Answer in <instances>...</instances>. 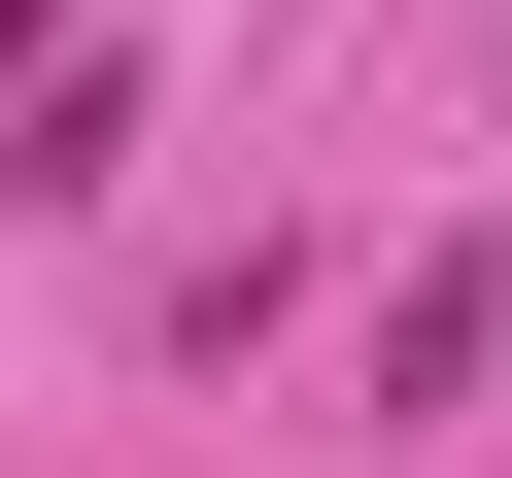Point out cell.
Returning a JSON list of instances; mask_svg holds the SVG:
<instances>
[{"instance_id": "1", "label": "cell", "mask_w": 512, "mask_h": 478, "mask_svg": "<svg viewBox=\"0 0 512 478\" xmlns=\"http://www.w3.org/2000/svg\"><path fill=\"white\" fill-rule=\"evenodd\" d=\"M0 35H35V0H0Z\"/></svg>"}]
</instances>
